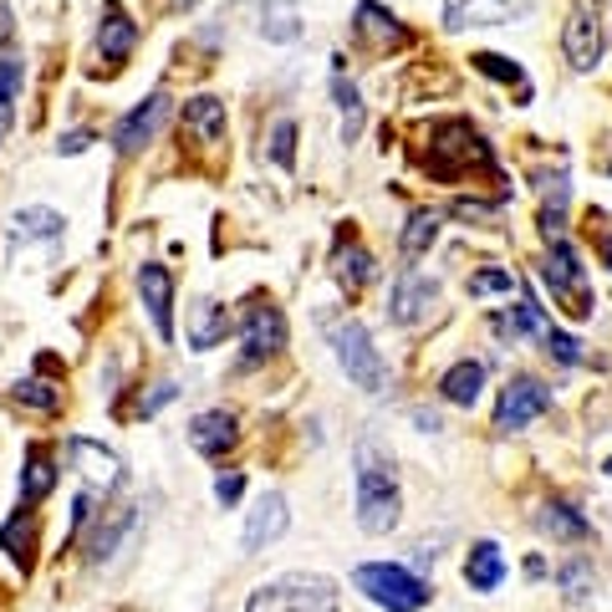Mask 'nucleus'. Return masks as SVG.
Wrapping results in <instances>:
<instances>
[{
  "instance_id": "f3484780",
  "label": "nucleus",
  "mask_w": 612,
  "mask_h": 612,
  "mask_svg": "<svg viewBox=\"0 0 612 612\" xmlns=\"http://www.w3.org/2000/svg\"><path fill=\"white\" fill-rule=\"evenodd\" d=\"M72 460H77V470H83V480L92 485V490H117L123 485V464H117L113 449L92 445V439H72Z\"/></svg>"
},
{
  "instance_id": "7c9ffc66",
  "label": "nucleus",
  "mask_w": 612,
  "mask_h": 612,
  "mask_svg": "<svg viewBox=\"0 0 612 612\" xmlns=\"http://www.w3.org/2000/svg\"><path fill=\"white\" fill-rule=\"evenodd\" d=\"M470 66H475V72H485V77H496V83H515V87H521V98H530L526 72H521L511 57H496V51H475V57H470Z\"/></svg>"
},
{
  "instance_id": "7ed1b4c3",
  "label": "nucleus",
  "mask_w": 612,
  "mask_h": 612,
  "mask_svg": "<svg viewBox=\"0 0 612 612\" xmlns=\"http://www.w3.org/2000/svg\"><path fill=\"white\" fill-rule=\"evenodd\" d=\"M352 587L367 597V602H378L388 612H419L429 602V582L414 577L409 566H394V562H367L352 572Z\"/></svg>"
},
{
  "instance_id": "9d476101",
  "label": "nucleus",
  "mask_w": 612,
  "mask_h": 612,
  "mask_svg": "<svg viewBox=\"0 0 612 612\" xmlns=\"http://www.w3.org/2000/svg\"><path fill=\"white\" fill-rule=\"evenodd\" d=\"M536 11V0H449L445 21L454 32L464 26H505V21H521Z\"/></svg>"
},
{
  "instance_id": "f8f14e48",
  "label": "nucleus",
  "mask_w": 612,
  "mask_h": 612,
  "mask_svg": "<svg viewBox=\"0 0 612 612\" xmlns=\"http://www.w3.org/2000/svg\"><path fill=\"white\" fill-rule=\"evenodd\" d=\"M439 301V282L434 276H419V271H403L394 286V301H388V316H394L398 327H414L429 316V307Z\"/></svg>"
},
{
  "instance_id": "dca6fc26",
  "label": "nucleus",
  "mask_w": 612,
  "mask_h": 612,
  "mask_svg": "<svg viewBox=\"0 0 612 612\" xmlns=\"http://www.w3.org/2000/svg\"><path fill=\"white\" fill-rule=\"evenodd\" d=\"M291 526V511H286V496H261L255 500V511H250V521H246V557H255V551H265L282 530Z\"/></svg>"
},
{
  "instance_id": "20e7f679",
  "label": "nucleus",
  "mask_w": 612,
  "mask_h": 612,
  "mask_svg": "<svg viewBox=\"0 0 612 612\" xmlns=\"http://www.w3.org/2000/svg\"><path fill=\"white\" fill-rule=\"evenodd\" d=\"M424 164H429L434 179H460L470 164H490V149H485V138L470 123H439Z\"/></svg>"
},
{
  "instance_id": "aec40b11",
  "label": "nucleus",
  "mask_w": 612,
  "mask_h": 612,
  "mask_svg": "<svg viewBox=\"0 0 612 612\" xmlns=\"http://www.w3.org/2000/svg\"><path fill=\"white\" fill-rule=\"evenodd\" d=\"M500 577H505V557H500L496 541H475L470 547V562H464V582L475 592H496Z\"/></svg>"
},
{
  "instance_id": "ddd939ff",
  "label": "nucleus",
  "mask_w": 612,
  "mask_h": 612,
  "mask_svg": "<svg viewBox=\"0 0 612 612\" xmlns=\"http://www.w3.org/2000/svg\"><path fill=\"white\" fill-rule=\"evenodd\" d=\"M286 348V316L271 301H255L246 312V363H261Z\"/></svg>"
},
{
  "instance_id": "ea45409f",
  "label": "nucleus",
  "mask_w": 612,
  "mask_h": 612,
  "mask_svg": "<svg viewBox=\"0 0 612 612\" xmlns=\"http://www.w3.org/2000/svg\"><path fill=\"white\" fill-rule=\"evenodd\" d=\"M240 490H246V480H240V475H220V480H215V500H220V505H235V500H240Z\"/></svg>"
},
{
  "instance_id": "5701e85b",
  "label": "nucleus",
  "mask_w": 612,
  "mask_h": 612,
  "mask_svg": "<svg viewBox=\"0 0 612 612\" xmlns=\"http://www.w3.org/2000/svg\"><path fill=\"white\" fill-rule=\"evenodd\" d=\"M225 327H230V316H225V307L220 301H195V322H189V348L195 352H210L225 337Z\"/></svg>"
},
{
  "instance_id": "4be33fe9",
  "label": "nucleus",
  "mask_w": 612,
  "mask_h": 612,
  "mask_svg": "<svg viewBox=\"0 0 612 612\" xmlns=\"http://www.w3.org/2000/svg\"><path fill=\"white\" fill-rule=\"evenodd\" d=\"M536 521H541V530H547L551 541H572V547H577V541H587V530H592V526H587V515H577L566 500H547Z\"/></svg>"
},
{
  "instance_id": "c03bdc74",
  "label": "nucleus",
  "mask_w": 612,
  "mask_h": 612,
  "mask_svg": "<svg viewBox=\"0 0 612 612\" xmlns=\"http://www.w3.org/2000/svg\"><path fill=\"white\" fill-rule=\"evenodd\" d=\"M602 265H608V271H612V235H608V240H602Z\"/></svg>"
},
{
  "instance_id": "cd10ccee",
  "label": "nucleus",
  "mask_w": 612,
  "mask_h": 612,
  "mask_svg": "<svg viewBox=\"0 0 612 612\" xmlns=\"http://www.w3.org/2000/svg\"><path fill=\"white\" fill-rule=\"evenodd\" d=\"M434 240H439V215H434V210H414L409 225H403V235H398V250H403L409 261H419Z\"/></svg>"
},
{
  "instance_id": "0eeeda50",
  "label": "nucleus",
  "mask_w": 612,
  "mask_h": 612,
  "mask_svg": "<svg viewBox=\"0 0 612 612\" xmlns=\"http://www.w3.org/2000/svg\"><path fill=\"white\" fill-rule=\"evenodd\" d=\"M541 282L551 286V297L572 301V307H566L572 316H592V297H587V276H582L577 255H572V246H566L562 235L551 240L547 261H541Z\"/></svg>"
},
{
  "instance_id": "4468645a",
  "label": "nucleus",
  "mask_w": 612,
  "mask_h": 612,
  "mask_svg": "<svg viewBox=\"0 0 612 612\" xmlns=\"http://www.w3.org/2000/svg\"><path fill=\"white\" fill-rule=\"evenodd\" d=\"M352 32H358V41H367V47H378V51L409 47V32H403V21H398L394 11H383L378 0H363V5L352 11Z\"/></svg>"
},
{
  "instance_id": "bb28decb",
  "label": "nucleus",
  "mask_w": 612,
  "mask_h": 612,
  "mask_svg": "<svg viewBox=\"0 0 612 612\" xmlns=\"http://www.w3.org/2000/svg\"><path fill=\"white\" fill-rule=\"evenodd\" d=\"M184 123H189L204 143H220V138H225V102H220V98L184 102Z\"/></svg>"
},
{
  "instance_id": "e433bc0d",
  "label": "nucleus",
  "mask_w": 612,
  "mask_h": 612,
  "mask_svg": "<svg viewBox=\"0 0 612 612\" xmlns=\"http://www.w3.org/2000/svg\"><path fill=\"white\" fill-rule=\"evenodd\" d=\"M541 342H547V352L557 358V363H566V367L582 363V342H577V337H566V332L547 327V332H541Z\"/></svg>"
},
{
  "instance_id": "f03ea898",
  "label": "nucleus",
  "mask_w": 612,
  "mask_h": 612,
  "mask_svg": "<svg viewBox=\"0 0 612 612\" xmlns=\"http://www.w3.org/2000/svg\"><path fill=\"white\" fill-rule=\"evenodd\" d=\"M246 612H342V602H337V582L322 572H286L255 587Z\"/></svg>"
},
{
  "instance_id": "a211bd4d",
  "label": "nucleus",
  "mask_w": 612,
  "mask_h": 612,
  "mask_svg": "<svg viewBox=\"0 0 612 612\" xmlns=\"http://www.w3.org/2000/svg\"><path fill=\"white\" fill-rule=\"evenodd\" d=\"M235 439H240V429H235V414H225V409H210V414H199L189 424V445L204 460H220L225 449H235Z\"/></svg>"
},
{
  "instance_id": "1a4fd4ad",
  "label": "nucleus",
  "mask_w": 612,
  "mask_h": 612,
  "mask_svg": "<svg viewBox=\"0 0 612 612\" xmlns=\"http://www.w3.org/2000/svg\"><path fill=\"white\" fill-rule=\"evenodd\" d=\"M551 409V394L541 388L536 378H511L505 394H500V409H496V429H526L530 419H541Z\"/></svg>"
},
{
  "instance_id": "c756f323",
  "label": "nucleus",
  "mask_w": 612,
  "mask_h": 612,
  "mask_svg": "<svg viewBox=\"0 0 612 612\" xmlns=\"http://www.w3.org/2000/svg\"><path fill=\"white\" fill-rule=\"evenodd\" d=\"M332 98H337V113H342V143H358L363 133V98L348 77H332Z\"/></svg>"
},
{
  "instance_id": "c9c22d12",
  "label": "nucleus",
  "mask_w": 612,
  "mask_h": 612,
  "mask_svg": "<svg viewBox=\"0 0 612 612\" xmlns=\"http://www.w3.org/2000/svg\"><path fill=\"white\" fill-rule=\"evenodd\" d=\"M16 398H21V403H32V409H41V414H51V409L62 403V394H57L51 383H41V378H21L16 383Z\"/></svg>"
},
{
  "instance_id": "2f4dec72",
  "label": "nucleus",
  "mask_w": 612,
  "mask_h": 612,
  "mask_svg": "<svg viewBox=\"0 0 612 612\" xmlns=\"http://www.w3.org/2000/svg\"><path fill=\"white\" fill-rule=\"evenodd\" d=\"M373 276H378V265H373V255H367V250L352 246V250H342V255H337V282L348 286V291L367 286Z\"/></svg>"
},
{
  "instance_id": "49530a36",
  "label": "nucleus",
  "mask_w": 612,
  "mask_h": 612,
  "mask_svg": "<svg viewBox=\"0 0 612 612\" xmlns=\"http://www.w3.org/2000/svg\"><path fill=\"white\" fill-rule=\"evenodd\" d=\"M608 174H612V159H608Z\"/></svg>"
},
{
  "instance_id": "f704fd0d",
  "label": "nucleus",
  "mask_w": 612,
  "mask_h": 612,
  "mask_svg": "<svg viewBox=\"0 0 612 612\" xmlns=\"http://www.w3.org/2000/svg\"><path fill=\"white\" fill-rule=\"evenodd\" d=\"M271 159L282 168H297V123H291V117H282V123L271 128Z\"/></svg>"
},
{
  "instance_id": "2eb2a0df",
  "label": "nucleus",
  "mask_w": 612,
  "mask_h": 612,
  "mask_svg": "<svg viewBox=\"0 0 612 612\" xmlns=\"http://www.w3.org/2000/svg\"><path fill=\"white\" fill-rule=\"evenodd\" d=\"M133 47H138V21L117 5V0H108L102 5V21H98V51L102 62H128Z\"/></svg>"
},
{
  "instance_id": "a18cd8bd",
  "label": "nucleus",
  "mask_w": 612,
  "mask_h": 612,
  "mask_svg": "<svg viewBox=\"0 0 612 612\" xmlns=\"http://www.w3.org/2000/svg\"><path fill=\"white\" fill-rule=\"evenodd\" d=\"M602 470H608V475H612V460H608V464H602Z\"/></svg>"
},
{
  "instance_id": "473e14b6",
  "label": "nucleus",
  "mask_w": 612,
  "mask_h": 612,
  "mask_svg": "<svg viewBox=\"0 0 612 612\" xmlns=\"http://www.w3.org/2000/svg\"><path fill=\"white\" fill-rule=\"evenodd\" d=\"M133 521H138V511H133V505H117L113 521H108V526H98V536L87 541V551H92V562H102V557H113L117 536H123V530H128Z\"/></svg>"
},
{
  "instance_id": "72a5a7b5",
  "label": "nucleus",
  "mask_w": 612,
  "mask_h": 612,
  "mask_svg": "<svg viewBox=\"0 0 612 612\" xmlns=\"http://www.w3.org/2000/svg\"><path fill=\"white\" fill-rule=\"evenodd\" d=\"M557 582H562V592L572 597V602H587V597H592V562L572 557V562L557 566Z\"/></svg>"
},
{
  "instance_id": "79ce46f5",
  "label": "nucleus",
  "mask_w": 612,
  "mask_h": 612,
  "mask_svg": "<svg viewBox=\"0 0 612 612\" xmlns=\"http://www.w3.org/2000/svg\"><path fill=\"white\" fill-rule=\"evenodd\" d=\"M168 398H174V383H159V388H153V398H143V414H153V409H164Z\"/></svg>"
},
{
  "instance_id": "423d86ee",
  "label": "nucleus",
  "mask_w": 612,
  "mask_h": 612,
  "mask_svg": "<svg viewBox=\"0 0 612 612\" xmlns=\"http://www.w3.org/2000/svg\"><path fill=\"white\" fill-rule=\"evenodd\" d=\"M608 26H612V21H597L592 0H577V5L566 11L562 51H566V62L577 66V72H592V66L602 62V47H608Z\"/></svg>"
},
{
  "instance_id": "37998d69",
  "label": "nucleus",
  "mask_w": 612,
  "mask_h": 612,
  "mask_svg": "<svg viewBox=\"0 0 612 612\" xmlns=\"http://www.w3.org/2000/svg\"><path fill=\"white\" fill-rule=\"evenodd\" d=\"M87 143H92V133H66V138L57 143V149H62V153H83Z\"/></svg>"
},
{
  "instance_id": "39448f33",
  "label": "nucleus",
  "mask_w": 612,
  "mask_h": 612,
  "mask_svg": "<svg viewBox=\"0 0 612 612\" xmlns=\"http://www.w3.org/2000/svg\"><path fill=\"white\" fill-rule=\"evenodd\" d=\"M332 352H337V363L348 373L363 394H378L383 383H388V367H383L378 348H373V337H367L358 322H332Z\"/></svg>"
},
{
  "instance_id": "9b49d317",
  "label": "nucleus",
  "mask_w": 612,
  "mask_h": 612,
  "mask_svg": "<svg viewBox=\"0 0 612 612\" xmlns=\"http://www.w3.org/2000/svg\"><path fill=\"white\" fill-rule=\"evenodd\" d=\"M138 297L149 307L159 337L168 342V337H174V276H168V265H159V261L138 265Z\"/></svg>"
},
{
  "instance_id": "a878e982",
  "label": "nucleus",
  "mask_w": 612,
  "mask_h": 612,
  "mask_svg": "<svg viewBox=\"0 0 612 612\" xmlns=\"http://www.w3.org/2000/svg\"><path fill=\"white\" fill-rule=\"evenodd\" d=\"M62 225L66 220L57 215V210H41V204H32V210H21L16 220H11V240H57L62 235Z\"/></svg>"
},
{
  "instance_id": "412c9836",
  "label": "nucleus",
  "mask_w": 612,
  "mask_h": 612,
  "mask_svg": "<svg viewBox=\"0 0 612 612\" xmlns=\"http://www.w3.org/2000/svg\"><path fill=\"white\" fill-rule=\"evenodd\" d=\"M51 485H57V464L41 445L26 449V470H21V505H36V500L51 496Z\"/></svg>"
},
{
  "instance_id": "a19ab883",
  "label": "nucleus",
  "mask_w": 612,
  "mask_h": 612,
  "mask_svg": "<svg viewBox=\"0 0 612 612\" xmlns=\"http://www.w3.org/2000/svg\"><path fill=\"white\" fill-rule=\"evenodd\" d=\"M454 215L460 220H490L496 204H480V199H454Z\"/></svg>"
},
{
  "instance_id": "6ab92c4d",
  "label": "nucleus",
  "mask_w": 612,
  "mask_h": 612,
  "mask_svg": "<svg viewBox=\"0 0 612 612\" xmlns=\"http://www.w3.org/2000/svg\"><path fill=\"white\" fill-rule=\"evenodd\" d=\"M0 551H5L21 572H32V562H36V515L32 511H16L0 526Z\"/></svg>"
},
{
  "instance_id": "b1692460",
  "label": "nucleus",
  "mask_w": 612,
  "mask_h": 612,
  "mask_svg": "<svg viewBox=\"0 0 612 612\" xmlns=\"http://www.w3.org/2000/svg\"><path fill=\"white\" fill-rule=\"evenodd\" d=\"M261 36L265 41H297L301 36L297 0H261Z\"/></svg>"
},
{
  "instance_id": "f257e3e1",
  "label": "nucleus",
  "mask_w": 612,
  "mask_h": 612,
  "mask_svg": "<svg viewBox=\"0 0 612 612\" xmlns=\"http://www.w3.org/2000/svg\"><path fill=\"white\" fill-rule=\"evenodd\" d=\"M352 480H358V526L367 536H388L403 515V490H398L394 460L373 439L352 449Z\"/></svg>"
},
{
  "instance_id": "393cba45",
  "label": "nucleus",
  "mask_w": 612,
  "mask_h": 612,
  "mask_svg": "<svg viewBox=\"0 0 612 612\" xmlns=\"http://www.w3.org/2000/svg\"><path fill=\"white\" fill-rule=\"evenodd\" d=\"M480 388H485V367L480 363H454L439 378V394L449 398V403H460V409H470L475 398H480Z\"/></svg>"
},
{
  "instance_id": "c85d7f7f",
  "label": "nucleus",
  "mask_w": 612,
  "mask_h": 612,
  "mask_svg": "<svg viewBox=\"0 0 612 612\" xmlns=\"http://www.w3.org/2000/svg\"><path fill=\"white\" fill-rule=\"evenodd\" d=\"M496 332H500V337H511V342H515V337H530V332L541 337V332H547V312H541L530 297H521V307H515V312L496 316Z\"/></svg>"
},
{
  "instance_id": "4c0bfd02",
  "label": "nucleus",
  "mask_w": 612,
  "mask_h": 612,
  "mask_svg": "<svg viewBox=\"0 0 612 612\" xmlns=\"http://www.w3.org/2000/svg\"><path fill=\"white\" fill-rule=\"evenodd\" d=\"M21 77H26V66H21V51L16 47H0V92H21Z\"/></svg>"
},
{
  "instance_id": "6e6552de",
  "label": "nucleus",
  "mask_w": 612,
  "mask_h": 612,
  "mask_svg": "<svg viewBox=\"0 0 612 612\" xmlns=\"http://www.w3.org/2000/svg\"><path fill=\"white\" fill-rule=\"evenodd\" d=\"M164 117H168V98H164V92H149V98L138 102L133 113L117 117V128H113V149H117V153H138V149H149L153 138H159V128H164Z\"/></svg>"
},
{
  "instance_id": "58836bf2",
  "label": "nucleus",
  "mask_w": 612,
  "mask_h": 612,
  "mask_svg": "<svg viewBox=\"0 0 612 612\" xmlns=\"http://www.w3.org/2000/svg\"><path fill=\"white\" fill-rule=\"evenodd\" d=\"M515 276L511 271H475L470 276V297H496V291H511Z\"/></svg>"
}]
</instances>
